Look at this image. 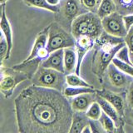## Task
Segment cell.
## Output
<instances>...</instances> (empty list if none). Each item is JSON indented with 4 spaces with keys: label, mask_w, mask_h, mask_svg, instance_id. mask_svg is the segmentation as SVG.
<instances>
[{
    "label": "cell",
    "mask_w": 133,
    "mask_h": 133,
    "mask_svg": "<svg viewBox=\"0 0 133 133\" xmlns=\"http://www.w3.org/2000/svg\"><path fill=\"white\" fill-rule=\"evenodd\" d=\"M96 92L100 97L105 98L107 101L109 102L118 111L120 116L122 117L125 113V110H126V102H125V100L122 96L107 89L98 90Z\"/></svg>",
    "instance_id": "cell-12"
},
{
    "label": "cell",
    "mask_w": 133,
    "mask_h": 133,
    "mask_svg": "<svg viewBox=\"0 0 133 133\" xmlns=\"http://www.w3.org/2000/svg\"><path fill=\"white\" fill-rule=\"evenodd\" d=\"M129 115H130V117L131 118V120H133V109L131 108L130 111H129Z\"/></svg>",
    "instance_id": "cell-37"
},
{
    "label": "cell",
    "mask_w": 133,
    "mask_h": 133,
    "mask_svg": "<svg viewBox=\"0 0 133 133\" xmlns=\"http://www.w3.org/2000/svg\"><path fill=\"white\" fill-rule=\"evenodd\" d=\"M107 72L111 84L115 87L125 88V87L130 86L133 81V77L131 76L122 72L113 62H111L108 66Z\"/></svg>",
    "instance_id": "cell-9"
},
{
    "label": "cell",
    "mask_w": 133,
    "mask_h": 133,
    "mask_svg": "<svg viewBox=\"0 0 133 133\" xmlns=\"http://www.w3.org/2000/svg\"><path fill=\"white\" fill-rule=\"evenodd\" d=\"M7 1H8V0H0V3H1V4H3V3H5Z\"/></svg>",
    "instance_id": "cell-38"
},
{
    "label": "cell",
    "mask_w": 133,
    "mask_h": 133,
    "mask_svg": "<svg viewBox=\"0 0 133 133\" xmlns=\"http://www.w3.org/2000/svg\"><path fill=\"white\" fill-rule=\"evenodd\" d=\"M99 122L102 124V126L103 127L104 130L106 131V132H115L116 130V124L114 122V121L112 120L109 116H107L105 112L102 111V116H100L99 118Z\"/></svg>",
    "instance_id": "cell-25"
},
{
    "label": "cell",
    "mask_w": 133,
    "mask_h": 133,
    "mask_svg": "<svg viewBox=\"0 0 133 133\" xmlns=\"http://www.w3.org/2000/svg\"><path fill=\"white\" fill-rule=\"evenodd\" d=\"M2 5V14H1V22H0V27L3 34L5 37V38L8 44V59L10 57L11 51L12 48V30L11 28V25L9 23L5 11V4H1Z\"/></svg>",
    "instance_id": "cell-16"
},
{
    "label": "cell",
    "mask_w": 133,
    "mask_h": 133,
    "mask_svg": "<svg viewBox=\"0 0 133 133\" xmlns=\"http://www.w3.org/2000/svg\"><path fill=\"white\" fill-rule=\"evenodd\" d=\"M96 101L100 104L102 111L105 112L107 116H109L114 121L116 128L120 129V127H122V116H120L118 111H116V108L112 106L109 102L107 101L105 98L100 97V96L97 94V96H96Z\"/></svg>",
    "instance_id": "cell-14"
},
{
    "label": "cell",
    "mask_w": 133,
    "mask_h": 133,
    "mask_svg": "<svg viewBox=\"0 0 133 133\" xmlns=\"http://www.w3.org/2000/svg\"><path fill=\"white\" fill-rule=\"evenodd\" d=\"M41 66L47 68H52L65 73L64 68V49H58L50 53L47 59L42 62Z\"/></svg>",
    "instance_id": "cell-11"
},
{
    "label": "cell",
    "mask_w": 133,
    "mask_h": 133,
    "mask_svg": "<svg viewBox=\"0 0 133 133\" xmlns=\"http://www.w3.org/2000/svg\"><path fill=\"white\" fill-rule=\"evenodd\" d=\"M104 32L102 18L92 12H87L79 15L72 22L71 32L75 38L88 36L97 40Z\"/></svg>",
    "instance_id": "cell-3"
},
{
    "label": "cell",
    "mask_w": 133,
    "mask_h": 133,
    "mask_svg": "<svg viewBox=\"0 0 133 133\" xmlns=\"http://www.w3.org/2000/svg\"><path fill=\"white\" fill-rule=\"evenodd\" d=\"M66 85L70 87H91L88 82L80 77V75H77L76 73L66 75Z\"/></svg>",
    "instance_id": "cell-24"
},
{
    "label": "cell",
    "mask_w": 133,
    "mask_h": 133,
    "mask_svg": "<svg viewBox=\"0 0 133 133\" xmlns=\"http://www.w3.org/2000/svg\"><path fill=\"white\" fill-rule=\"evenodd\" d=\"M23 2L29 7L42 8V9L48 10L50 12H55V14H57L59 11V5L52 6L47 2V0H23Z\"/></svg>",
    "instance_id": "cell-22"
},
{
    "label": "cell",
    "mask_w": 133,
    "mask_h": 133,
    "mask_svg": "<svg viewBox=\"0 0 133 133\" xmlns=\"http://www.w3.org/2000/svg\"><path fill=\"white\" fill-rule=\"evenodd\" d=\"M89 126L91 127V132H106L99 120H91L89 121Z\"/></svg>",
    "instance_id": "cell-32"
},
{
    "label": "cell",
    "mask_w": 133,
    "mask_h": 133,
    "mask_svg": "<svg viewBox=\"0 0 133 133\" xmlns=\"http://www.w3.org/2000/svg\"><path fill=\"white\" fill-rule=\"evenodd\" d=\"M81 2L83 7L88 12H92L97 14L102 0H81Z\"/></svg>",
    "instance_id": "cell-28"
},
{
    "label": "cell",
    "mask_w": 133,
    "mask_h": 133,
    "mask_svg": "<svg viewBox=\"0 0 133 133\" xmlns=\"http://www.w3.org/2000/svg\"><path fill=\"white\" fill-rule=\"evenodd\" d=\"M102 107L97 101L91 103V106L88 107V109L86 111L87 117L91 120H99L100 116H102Z\"/></svg>",
    "instance_id": "cell-26"
},
{
    "label": "cell",
    "mask_w": 133,
    "mask_h": 133,
    "mask_svg": "<svg viewBox=\"0 0 133 133\" xmlns=\"http://www.w3.org/2000/svg\"><path fill=\"white\" fill-rule=\"evenodd\" d=\"M42 62H43V60H42L41 58H39L38 57H37L35 58H33V59L28 60V61L24 60L22 63L12 66V68L25 73L28 76V79H32L33 75H34V73L37 72V70L38 69V68L40 66Z\"/></svg>",
    "instance_id": "cell-15"
},
{
    "label": "cell",
    "mask_w": 133,
    "mask_h": 133,
    "mask_svg": "<svg viewBox=\"0 0 133 133\" xmlns=\"http://www.w3.org/2000/svg\"><path fill=\"white\" fill-rule=\"evenodd\" d=\"M90 119L87 117L86 112L73 111L72 121L71 124L69 133H82L83 129L89 126Z\"/></svg>",
    "instance_id": "cell-17"
},
{
    "label": "cell",
    "mask_w": 133,
    "mask_h": 133,
    "mask_svg": "<svg viewBox=\"0 0 133 133\" xmlns=\"http://www.w3.org/2000/svg\"><path fill=\"white\" fill-rule=\"evenodd\" d=\"M123 20L125 26H126L127 31L133 26V14H127L123 16Z\"/></svg>",
    "instance_id": "cell-33"
},
{
    "label": "cell",
    "mask_w": 133,
    "mask_h": 133,
    "mask_svg": "<svg viewBox=\"0 0 133 133\" xmlns=\"http://www.w3.org/2000/svg\"><path fill=\"white\" fill-rule=\"evenodd\" d=\"M8 44L4 35L1 34V42H0V57H1V64L3 65V61L8 59Z\"/></svg>",
    "instance_id": "cell-30"
},
{
    "label": "cell",
    "mask_w": 133,
    "mask_h": 133,
    "mask_svg": "<svg viewBox=\"0 0 133 133\" xmlns=\"http://www.w3.org/2000/svg\"><path fill=\"white\" fill-rule=\"evenodd\" d=\"M126 45L124 37H115L103 32L95 42L92 57V72L102 78L116 53Z\"/></svg>",
    "instance_id": "cell-2"
},
{
    "label": "cell",
    "mask_w": 133,
    "mask_h": 133,
    "mask_svg": "<svg viewBox=\"0 0 133 133\" xmlns=\"http://www.w3.org/2000/svg\"><path fill=\"white\" fill-rule=\"evenodd\" d=\"M48 37L47 48L50 52L58 49H65L66 48L75 47L76 38L71 32L66 30L63 26L54 22L48 27Z\"/></svg>",
    "instance_id": "cell-5"
},
{
    "label": "cell",
    "mask_w": 133,
    "mask_h": 133,
    "mask_svg": "<svg viewBox=\"0 0 133 133\" xmlns=\"http://www.w3.org/2000/svg\"><path fill=\"white\" fill-rule=\"evenodd\" d=\"M91 133V127L90 126H87L84 129H83V131H82V133Z\"/></svg>",
    "instance_id": "cell-36"
},
{
    "label": "cell",
    "mask_w": 133,
    "mask_h": 133,
    "mask_svg": "<svg viewBox=\"0 0 133 133\" xmlns=\"http://www.w3.org/2000/svg\"><path fill=\"white\" fill-rule=\"evenodd\" d=\"M96 91L92 87H66L63 91V94L68 98L77 97L78 95L84 93H93Z\"/></svg>",
    "instance_id": "cell-20"
},
{
    "label": "cell",
    "mask_w": 133,
    "mask_h": 133,
    "mask_svg": "<svg viewBox=\"0 0 133 133\" xmlns=\"http://www.w3.org/2000/svg\"><path fill=\"white\" fill-rule=\"evenodd\" d=\"M14 110L18 132H69L73 110L61 91L32 84L15 98Z\"/></svg>",
    "instance_id": "cell-1"
},
{
    "label": "cell",
    "mask_w": 133,
    "mask_h": 133,
    "mask_svg": "<svg viewBox=\"0 0 133 133\" xmlns=\"http://www.w3.org/2000/svg\"><path fill=\"white\" fill-rule=\"evenodd\" d=\"M97 92L93 93H84L74 97L71 102L72 110L76 111L86 112L91 104L96 101Z\"/></svg>",
    "instance_id": "cell-13"
},
{
    "label": "cell",
    "mask_w": 133,
    "mask_h": 133,
    "mask_svg": "<svg viewBox=\"0 0 133 133\" xmlns=\"http://www.w3.org/2000/svg\"><path fill=\"white\" fill-rule=\"evenodd\" d=\"M116 57L120 59L121 61H123L125 62H127L129 64H132L133 63L131 61V57H130V54H129V51H128V48L127 45H125L124 47H122L119 51L117 52L116 55Z\"/></svg>",
    "instance_id": "cell-31"
},
{
    "label": "cell",
    "mask_w": 133,
    "mask_h": 133,
    "mask_svg": "<svg viewBox=\"0 0 133 133\" xmlns=\"http://www.w3.org/2000/svg\"><path fill=\"white\" fill-rule=\"evenodd\" d=\"M96 39L88 36H82L76 38V45H75V49L77 52V68L75 70V73L80 75V69L82 62L84 59L87 53L94 47Z\"/></svg>",
    "instance_id": "cell-10"
},
{
    "label": "cell",
    "mask_w": 133,
    "mask_h": 133,
    "mask_svg": "<svg viewBox=\"0 0 133 133\" xmlns=\"http://www.w3.org/2000/svg\"><path fill=\"white\" fill-rule=\"evenodd\" d=\"M31 80L33 85L56 89L62 92L66 86L65 73L52 68H43L41 65Z\"/></svg>",
    "instance_id": "cell-4"
},
{
    "label": "cell",
    "mask_w": 133,
    "mask_h": 133,
    "mask_svg": "<svg viewBox=\"0 0 133 133\" xmlns=\"http://www.w3.org/2000/svg\"><path fill=\"white\" fill-rule=\"evenodd\" d=\"M48 28H47L43 32H41L35 38L34 43L32 45V48L30 53H29V56L25 59V61H28L33 59L37 57V54L41 51L43 48L47 47L48 44Z\"/></svg>",
    "instance_id": "cell-18"
},
{
    "label": "cell",
    "mask_w": 133,
    "mask_h": 133,
    "mask_svg": "<svg viewBox=\"0 0 133 133\" xmlns=\"http://www.w3.org/2000/svg\"><path fill=\"white\" fill-rule=\"evenodd\" d=\"M47 2L52 6H58L60 3V0H47Z\"/></svg>",
    "instance_id": "cell-35"
},
{
    "label": "cell",
    "mask_w": 133,
    "mask_h": 133,
    "mask_svg": "<svg viewBox=\"0 0 133 133\" xmlns=\"http://www.w3.org/2000/svg\"><path fill=\"white\" fill-rule=\"evenodd\" d=\"M116 12L122 16L133 14V0H114Z\"/></svg>",
    "instance_id": "cell-23"
},
{
    "label": "cell",
    "mask_w": 133,
    "mask_h": 133,
    "mask_svg": "<svg viewBox=\"0 0 133 133\" xmlns=\"http://www.w3.org/2000/svg\"><path fill=\"white\" fill-rule=\"evenodd\" d=\"M87 12L88 11L83 7L81 0H62L57 12L60 15V24L71 32L73 20Z\"/></svg>",
    "instance_id": "cell-6"
},
{
    "label": "cell",
    "mask_w": 133,
    "mask_h": 133,
    "mask_svg": "<svg viewBox=\"0 0 133 133\" xmlns=\"http://www.w3.org/2000/svg\"><path fill=\"white\" fill-rule=\"evenodd\" d=\"M124 41L128 48L131 61L133 63V26L128 30L127 36L124 37Z\"/></svg>",
    "instance_id": "cell-29"
},
{
    "label": "cell",
    "mask_w": 133,
    "mask_h": 133,
    "mask_svg": "<svg viewBox=\"0 0 133 133\" xmlns=\"http://www.w3.org/2000/svg\"><path fill=\"white\" fill-rule=\"evenodd\" d=\"M77 63V52L74 47L64 49V68L65 74L68 75L75 72Z\"/></svg>",
    "instance_id": "cell-19"
},
{
    "label": "cell",
    "mask_w": 133,
    "mask_h": 133,
    "mask_svg": "<svg viewBox=\"0 0 133 133\" xmlns=\"http://www.w3.org/2000/svg\"><path fill=\"white\" fill-rule=\"evenodd\" d=\"M112 62L117 66V68L123 72L124 73H126L127 75H130L133 77V65L132 64H129L127 62H125L123 61H121L118 58H116V57L113 58Z\"/></svg>",
    "instance_id": "cell-27"
},
{
    "label": "cell",
    "mask_w": 133,
    "mask_h": 133,
    "mask_svg": "<svg viewBox=\"0 0 133 133\" xmlns=\"http://www.w3.org/2000/svg\"><path fill=\"white\" fill-rule=\"evenodd\" d=\"M102 23L104 32L110 35L125 37L127 34L128 31L125 26L123 16L116 11L102 18Z\"/></svg>",
    "instance_id": "cell-8"
},
{
    "label": "cell",
    "mask_w": 133,
    "mask_h": 133,
    "mask_svg": "<svg viewBox=\"0 0 133 133\" xmlns=\"http://www.w3.org/2000/svg\"><path fill=\"white\" fill-rule=\"evenodd\" d=\"M127 99V102H128L129 107L133 109V81L131 82L130 86H129Z\"/></svg>",
    "instance_id": "cell-34"
},
{
    "label": "cell",
    "mask_w": 133,
    "mask_h": 133,
    "mask_svg": "<svg viewBox=\"0 0 133 133\" xmlns=\"http://www.w3.org/2000/svg\"><path fill=\"white\" fill-rule=\"evenodd\" d=\"M27 79L28 77L25 73L12 68H4L2 65L0 91L6 98L10 97L16 87Z\"/></svg>",
    "instance_id": "cell-7"
},
{
    "label": "cell",
    "mask_w": 133,
    "mask_h": 133,
    "mask_svg": "<svg viewBox=\"0 0 133 133\" xmlns=\"http://www.w3.org/2000/svg\"><path fill=\"white\" fill-rule=\"evenodd\" d=\"M116 11V4L114 0H102L97 14L101 18H105L106 16L110 15L112 12Z\"/></svg>",
    "instance_id": "cell-21"
}]
</instances>
